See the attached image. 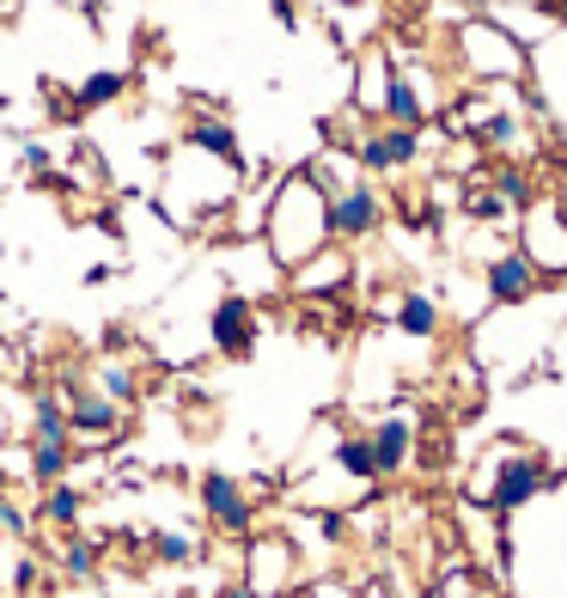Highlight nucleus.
Returning <instances> with one entry per match:
<instances>
[{
    "label": "nucleus",
    "instance_id": "nucleus-4",
    "mask_svg": "<svg viewBox=\"0 0 567 598\" xmlns=\"http://www.w3.org/2000/svg\"><path fill=\"white\" fill-rule=\"evenodd\" d=\"M196 495H201V513H208L214 532H226V537H250V532H257V501H250V489L238 483V476L208 471L196 483Z\"/></svg>",
    "mask_w": 567,
    "mask_h": 598
},
{
    "label": "nucleus",
    "instance_id": "nucleus-38",
    "mask_svg": "<svg viewBox=\"0 0 567 598\" xmlns=\"http://www.w3.org/2000/svg\"><path fill=\"white\" fill-rule=\"evenodd\" d=\"M342 7H348V0H342ZM354 7H360V0H354Z\"/></svg>",
    "mask_w": 567,
    "mask_h": 598
},
{
    "label": "nucleus",
    "instance_id": "nucleus-36",
    "mask_svg": "<svg viewBox=\"0 0 567 598\" xmlns=\"http://www.w3.org/2000/svg\"><path fill=\"white\" fill-rule=\"evenodd\" d=\"M0 13H19V0H0Z\"/></svg>",
    "mask_w": 567,
    "mask_h": 598
},
{
    "label": "nucleus",
    "instance_id": "nucleus-14",
    "mask_svg": "<svg viewBox=\"0 0 567 598\" xmlns=\"http://www.w3.org/2000/svg\"><path fill=\"white\" fill-rule=\"evenodd\" d=\"M379 117H391V123L403 129H421L428 123V105H421V93H415V74L403 62H391V86H384V110Z\"/></svg>",
    "mask_w": 567,
    "mask_h": 598
},
{
    "label": "nucleus",
    "instance_id": "nucleus-18",
    "mask_svg": "<svg viewBox=\"0 0 567 598\" xmlns=\"http://www.w3.org/2000/svg\"><path fill=\"white\" fill-rule=\"evenodd\" d=\"M79 513H86V495H79L74 476H62V483H49L44 501H37V520L56 525V532H67V525H79Z\"/></svg>",
    "mask_w": 567,
    "mask_h": 598
},
{
    "label": "nucleus",
    "instance_id": "nucleus-5",
    "mask_svg": "<svg viewBox=\"0 0 567 598\" xmlns=\"http://www.w3.org/2000/svg\"><path fill=\"white\" fill-rule=\"evenodd\" d=\"M379 227H384V196L367 178H354V184H342L330 196V245H360Z\"/></svg>",
    "mask_w": 567,
    "mask_h": 598
},
{
    "label": "nucleus",
    "instance_id": "nucleus-11",
    "mask_svg": "<svg viewBox=\"0 0 567 598\" xmlns=\"http://www.w3.org/2000/svg\"><path fill=\"white\" fill-rule=\"evenodd\" d=\"M489 300L494 306H525L537 288H543V276L531 269V257L525 251H501V257H489Z\"/></svg>",
    "mask_w": 567,
    "mask_h": 598
},
{
    "label": "nucleus",
    "instance_id": "nucleus-3",
    "mask_svg": "<svg viewBox=\"0 0 567 598\" xmlns=\"http://www.w3.org/2000/svg\"><path fill=\"white\" fill-rule=\"evenodd\" d=\"M452 49H458L464 74H476L482 86H525L531 80V49L501 19H464L452 32Z\"/></svg>",
    "mask_w": 567,
    "mask_h": 598
},
{
    "label": "nucleus",
    "instance_id": "nucleus-31",
    "mask_svg": "<svg viewBox=\"0 0 567 598\" xmlns=\"http://www.w3.org/2000/svg\"><path fill=\"white\" fill-rule=\"evenodd\" d=\"M555 178H562V190H567V141H555Z\"/></svg>",
    "mask_w": 567,
    "mask_h": 598
},
{
    "label": "nucleus",
    "instance_id": "nucleus-22",
    "mask_svg": "<svg viewBox=\"0 0 567 598\" xmlns=\"http://www.w3.org/2000/svg\"><path fill=\"white\" fill-rule=\"evenodd\" d=\"M128 93V74L123 68H98V74L79 80V93H74V110H98V105H116V98Z\"/></svg>",
    "mask_w": 567,
    "mask_h": 598
},
{
    "label": "nucleus",
    "instance_id": "nucleus-12",
    "mask_svg": "<svg viewBox=\"0 0 567 598\" xmlns=\"http://www.w3.org/2000/svg\"><path fill=\"white\" fill-rule=\"evenodd\" d=\"M245 586L257 598H281L293 586V544H281V537H262V544H250V574Z\"/></svg>",
    "mask_w": 567,
    "mask_h": 598
},
{
    "label": "nucleus",
    "instance_id": "nucleus-30",
    "mask_svg": "<svg viewBox=\"0 0 567 598\" xmlns=\"http://www.w3.org/2000/svg\"><path fill=\"white\" fill-rule=\"evenodd\" d=\"M543 202H550V215H555V227L567 232V190H555V196H543Z\"/></svg>",
    "mask_w": 567,
    "mask_h": 598
},
{
    "label": "nucleus",
    "instance_id": "nucleus-27",
    "mask_svg": "<svg viewBox=\"0 0 567 598\" xmlns=\"http://www.w3.org/2000/svg\"><path fill=\"white\" fill-rule=\"evenodd\" d=\"M0 581L13 586V598H32L37 593V556H13V568H7Z\"/></svg>",
    "mask_w": 567,
    "mask_h": 598
},
{
    "label": "nucleus",
    "instance_id": "nucleus-15",
    "mask_svg": "<svg viewBox=\"0 0 567 598\" xmlns=\"http://www.w3.org/2000/svg\"><path fill=\"white\" fill-rule=\"evenodd\" d=\"M391 324L415 342H433L440 337V306H433V293H415V288L397 293V300H391Z\"/></svg>",
    "mask_w": 567,
    "mask_h": 598
},
{
    "label": "nucleus",
    "instance_id": "nucleus-28",
    "mask_svg": "<svg viewBox=\"0 0 567 598\" xmlns=\"http://www.w3.org/2000/svg\"><path fill=\"white\" fill-rule=\"evenodd\" d=\"M0 537H32V513L13 501V489L0 495Z\"/></svg>",
    "mask_w": 567,
    "mask_h": 598
},
{
    "label": "nucleus",
    "instance_id": "nucleus-19",
    "mask_svg": "<svg viewBox=\"0 0 567 598\" xmlns=\"http://www.w3.org/2000/svg\"><path fill=\"white\" fill-rule=\"evenodd\" d=\"M384 86H391V56L372 44L367 56H360V93H354V110L379 117V110H384Z\"/></svg>",
    "mask_w": 567,
    "mask_h": 598
},
{
    "label": "nucleus",
    "instance_id": "nucleus-20",
    "mask_svg": "<svg viewBox=\"0 0 567 598\" xmlns=\"http://www.w3.org/2000/svg\"><path fill=\"white\" fill-rule=\"evenodd\" d=\"M74 471V440H32V483L49 489V483H62Z\"/></svg>",
    "mask_w": 567,
    "mask_h": 598
},
{
    "label": "nucleus",
    "instance_id": "nucleus-21",
    "mask_svg": "<svg viewBox=\"0 0 567 598\" xmlns=\"http://www.w3.org/2000/svg\"><path fill=\"white\" fill-rule=\"evenodd\" d=\"M336 471L348 476L354 489H372L379 476H372V446H367V434H342L336 440Z\"/></svg>",
    "mask_w": 567,
    "mask_h": 598
},
{
    "label": "nucleus",
    "instance_id": "nucleus-37",
    "mask_svg": "<svg viewBox=\"0 0 567 598\" xmlns=\"http://www.w3.org/2000/svg\"><path fill=\"white\" fill-rule=\"evenodd\" d=\"M445 598H489V593H445Z\"/></svg>",
    "mask_w": 567,
    "mask_h": 598
},
{
    "label": "nucleus",
    "instance_id": "nucleus-32",
    "mask_svg": "<svg viewBox=\"0 0 567 598\" xmlns=\"http://www.w3.org/2000/svg\"><path fill=\"white\" fill-rule=\"evenodd\" d=\"M7 489H13V464L0 459V495H7Z\"/></svg>",
    "mask_w": 567,
    "mask_h": 598
},
{
    "label": "nucleus",
    "instance_id": "nucleus-17",
    "mask_svg": "<svg viewBox=\"0 0 567 598\" xmlns=\"http://www.w3.org/2000/svg\"><path fill=\"white\" fill-rule=\"evenodd\" d=\"M489 190L506 202V208H513V215H525V208H531V202L543 196V190H537V171H531V166H519V159H501V166L489 171Z\"/></svg>",
    "mask_w": 567,
    "mask_h": 598
},
{
    "label": "nucleus",
    "instance_id": "nucleus-16",
    "mask_svg": "<svg viewBox=\"0 0 567 598\" xmlns=\"http://www.w3.org/2000/svg\"><path fill=\"white\" fill-rule=\"evenodd\" d=\"M287 276H293V288H299V293H336L342 281H348V257H342L336 245H323L318 257H306L299 269H287Z\"/></svg>",
    "mask_w": 567,
    "mask_h": 598
},
{
    "label": "nucleus",
    "instance_id": "nucleus-1",
    "mask_svg": "<svg viewBox=\"0 0 567 598\" xmlns=\"http://www.w3.org/2000/svg\"><path fill=\"white\" fill-rule=\"evenodd\" d=\"M262 239H269L281 269H299L306 257H318V251L330 245V196H323V184L311 178V166H299L287 184L269 196V208H262Z\"/></svg>",
    "mask_w": 567,
    "mask_h": 598
},
{
    "label": "nucleus",
    "instance_id": "nucleus-26",
    "mask_svg": "<svg viewBox=\"0 0 567 598\" xmlns=\"http://www.w3.org/2000/svg\"><path fill=\"white\" fill-rule=\"evenodd\" d=\"M153 556L177 568V562H196V544H189L184 532H159V537H153Z\"/></svg>",
    "mask_w": 567,
    "mask_h": 598
},
{
    "label": "nucleus",
    "instance_id": "nucleus-7",
    "mask_svg": "<svg viewBox=\"0 0 567 598\" xmlns=\"http://www.w3.org/2000/svg\"><path fill=\"white\" fill-rule=\"evenodd\" d=\"M415 154H421V129H403V123L372 129V135H360V147H354L360 171H372V178H391V171L415 166Z\"/></svg>",
    "mask_w": 567,
    "mask_h": 598
},
{
    "label": "nucleus",
    "instance_id": "nucleus-25",
    "mask_svg": "<svg viewBox=\"0 0 567 598\" xmlns=\"http://www.w3.org/2000/svg\"><path fill=\"white\" fill-rule=\"evenodd\" d=\"M56 568H62L67 581H98V550L86 544V537H67L62 556H56Z\"/></svg>",
    "mask_w": 567,
    "mask_h": 598
},
{
    "label": "nucleus",
    "instance_id": "nucleus-9",
    "mask_svg": "<svg viewBox=\"0 0 567 598\" xmlns=\"http://www.w3.org/2000/svg\"><path fill=\"white\" fill-rule=\"evenodd\" d=\"M74 391V403H67V434L74 440H93V446H104V440H116L123 434V422H128V410H116L110 398H98V391H86V385H67Z\"/></svg>",
    "mask_w": 567,
    "mask_h": 598
},
{
    "label": "nucleus",
    "instance_id": "nucleus-33",
    "mask_svg": "<svg viewBox=\"0 0 567 598\" xmlns=\"http://www.w3.org/2000/svg\"><path fill=\"white\" fill-rule=\"evenodd\" d=\"M543 7H550V13H555V19H562V25H567V0H543Z\"/></svg>",
    "mask_w": 567,
    "mask_h": 598
},
{
    "label": "nucleus",
    "instance_id": "nucleus-29",
    "mask_svg": "<svg viewBox=\"0 0 567 598\" xmlns=\"http://www.w3.org/2000/svg\"><path fill=\"white\" fill-rule=\"evenodd\" d=\"M19 159H25V171H49V147H44V141H25Z\"/></svg>",
    "mask_w": 567,
    "mask_h": 598
},
{
    "label": "nucleus",
    "instance_id": "nucleus-24",
    "mask_svg": "<svg viewBox=\"0 0 567 598\" xmlns=\"http://www.w3.org/2000/svg\"><path fill=\"white\" fill-rule=\"evenodd\" d=\"M32 440H74V434H67V410H62L56 391H44V398L32 403Z\"/></svg>",
    "mask_w": 567,
    "mask_h": 598
},
{
    "label": "nucleus",
    "instance_id": "nucleus-23",
    "mask_svg": "<svg viewBox=\"0 0 567 598\" xmlns=\"http://www.w3.org/2000/svg\"><path fill=\"white\" fill-rule=\"evenodd\" d=\"M98 398H110L116 410H128V403L140 398L135 367H128V361H104V367H98Z\"/></svg>",
    "mask_w": 567,
    "mask_h": 598
},
{
    "label": "nucleus",
    "instance_id": "nucleus-6",
    "mask_svg": "<svg viewBox=\"0 0 567 598\" xmlns=\"http://www.w3.org/2000/svg\"><path fill=\"white\" fill-rule=\"evenodd\" d=\"M519 232H525L519 251L531 257L537 276H567V232L555 227V215H550V202H543V196L519 215Z\"/></svg>",
    "mask_w": 567,
    "mask_h": 598
},
{
    "label": "nucleus",
    "instance_id": "nucleus-2",
    "mask_svg": "<svg viewBox=\"0 0 567 598\" xmlns=\"http://www.w3.org/2000/svg\"><path fill=\"white\" fill-rule=\"evenodd\" d=\"M562 476L550 471V464L537 459L531 446L519 440H501L482 452V464H476V483H470V501L489 513V520H506V513H519L525 501H537L543 489H555Z\"/></svg>",
    "mask_w": 567,
    "mask_h": 598
},
{
    "label": "nucleus",
    "instance_id": "nucleus-8",
    "mask_svg": "<svg viewBox=\"0 0 567 598\" xmlns=\"http://www.w3.org/2000/svg\"><path fill=\"white\" fill-rule=\"evenodd\" d=\"M208 342H214L226 361H245L250 349H257V306H250L245 293H226L214 306V318H208Z\"/></svg>",
    "mask_w": 567,
    "mask_h": 598
},
{
    "label": "nucleus",
    "instance_id": "nucleus-34",
    "mask_svg": "<svg viewBox=\"0 0 567 598\" xmlns=\"http://www.w3.org/2000/svg\"><path fill=\"white\" fill-rule=\"evenodd\" d=\"M318 598H348V593H342V586H323V593Z\"/></svg>",
    "mask_w": 567,
    "mask_h": 598
},
{
    "label": "nucleus",
    "instance_id": "nucleus-10",
    "mask_svg": "<svg viewBox=\"0 0 567 598\" xmlns=\"http://www.w3.org/2000/svg\"><path fill=\"white\" fill-rule=\"evenodd\" d=\"M367 446H372V476H403L409 471V459H415V428H409V415H384V422H372V434H367Z\"/></svg>",
    "mask_w": 567,
    "mask_h": 598
},
{
    "label": "nucleus",
    "instance_id": "nucleus-13",
    "mask_svg": "<svg viewBox=\"0 0 567 598\" xmlns=\"http://www.w3.org/2000/svg\"><path fill=\"white\" fill-rule=\"evenodd\" d=\"M184 141H189V147H201V154H214L226 171H245V154H238V135H232L226 117H189Z\"/></svg>",
    "mask_w": 567,
    "mask_h": 598
},
{
    "label": "nucleus",
    "instance_id": "nucleus-35",
    "mask_svg": "<svg viewBox=\"0 0 567 598\" xmlns=\"http://www.w3.org/2000/svg\"><path fill=\"white\" fill-rule=\"evenodd\" d=\"M226 598H257V593H250V586H232V593Z\"/></svg>",
    "mask_w": 567,
    "mask_h": 598
}]
</instances>
